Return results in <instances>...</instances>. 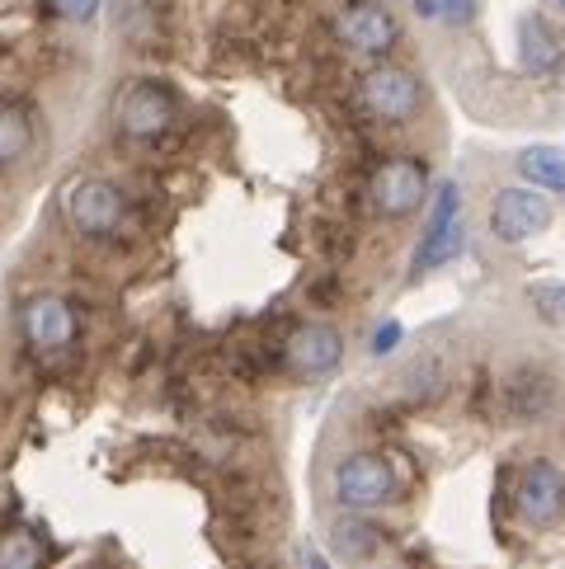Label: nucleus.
Listing matches in <instances>:
<instances>
[{
    "label": "nucleus",
    "mask_w": 565,
    "mask_h": 569,
    "mask_svg": "<svg viewBox=\"0 0 565 569\" xmlns=\"http://www.w3.org/2000/svg\"><path fill=\"white\" fill-rule=\"evenodd\" d=\"M381 537L373 532L368 522H358V518H339L335 527H330V546L345 560H363V556H373V546H377Z\"/></svg>",
    "instance_id": "obj_16"
},
{
    "label": "nucleus",
    "mask_w": 565,
    "mask_h": 569,
    "mask_svg": "<svg viewBox=\"0 0 565 569\" xmlns=\"http://www.w3.org/2000/svg\"><path fill=\"white\" fill-rule=\"evenodd\" d=\"M504 405L514 419H542L556 405V381H547L542 372H523L504 386Z\"/></svg>",
    "instance_id": "obj_11"
},
{
    "label": "nucleus",
    "mask_w": 565,
    "mask_h": 569,
    "mask_svg": "<svg viewBox=\"0 0 565 569\" xmlns=\"http://www.w3.org/2000/svg\"><path fill=\"white\" fill-rule=\"evenodd\" d=\"M396 343H400V320H387V325H381V330L373 335V353H391Z\"/></svg>",
    "instance_id": "obj_21"
},
{
    "label": "nucleus",
    "mask_w": 565,
    "mask_h": 569,
    "mask_svg": "<svg viewBox=\"0 0 565 569\" xmlns=\"http://www.w3.org/2000/svg\"><path fill=\"white\" fill-rule=\"evenodd\" d=\"M424 193H429V170L419 166V160H387L377 174H373V184H368V198H373V208L377 212H387V217H410Z\"/></svg>",
    "instance_id": "obj_8"
},
{
    "label": "nucleus",
    "mask_w": 565,
    "mask_h": 569,
    "mask_svg": "<svg viewBox=\"0 0 565 569\" xmlns=\"http://www.w3.org/2000/svg\"><path fill=\"white\" fill-rule=\"evenodd\" d=\"M335 33L345 38V48H354V52H363V57H381L387 48H396L400 24L391 19V10L373 6V0H354V6L339 10Z\"/></svg>",
    "instance_id": "obj_9"
},
{
    "label": "nucleus",
    "mask_w": 565,
    "mask_h": 569,
    "mask_svg": "<svg viewBox=\"0 0 565 569\" xmlns=\"http://www.w3.org/2000/svg\"><path fill=\"white\" fill-rule=\"evenodd\" d=\"M339 358H345V339H339L330 325H301L288 339V362L301 377H326Z\"/></svg>",
    "instance_id": "obj_10"
},
{
    "label": "nucleus",
    "mask_w": 565,
    "mask_h": 569,
    "mask_svg": "<svg viewBox=\"0 0 565 569\" xmlns=\"http://www.w3.org/2000/svg\"><path fill=\"white\" fill-rule=\"evenodd\" d=\"M542 6H547V10H561V14H565V0H542Z\"/></svg>",
    "instance_id": "obj_23"
},
{
    "label": "nucleus",
    "mask_w": 565,
    "mask_h": 569,
    "mask_svg": "<svg viewBox=\"0 0 565 569\" xmlns=\"http://www.w3.org/2000/svg\"><path fill=\"white\" fill-rule=\"evenodd\" d=\"M514 508H518V518L528 527H552L565 513V476H561V466H552L547 457L523 466L518 485H514Z\"/></svg>",
    "instance_id": "obj_6"
},
{
    "label": "nucleus",
    "mask_w": 565,
    "mask_h": 569,
    "mask_svg": "<svg viewBox=\"0 0 565 569\" xmlns=\"http://www.w3.org/2000/svg\"><path fill=\"white\" fill-rule=\"evenodd\" d=\"M457 254H462V221H453V227H443V231H424L419 250L410 259V278L434 273V269H443V263H453Z\"/></svg>",
    "instance_id": "obj_13"
},
{
    "label": "nucleus",
    "mask_w": 565,
    "mask_h": 569,
    "mask_svg": "<svg viewBox=\"0 0 565 569\" xmlns=\"http://www.w3.org/2000/svg\"><path fill=\"white\" fill-rule=\"evenodd\" d=\"M547 221H552V208L533 184L528 189H499L490 198V231H495V240H504V246L533 240L537 231H547Z\"/></svg>",
    "instance_id": "obj_7"
},
{
    "label": "nucleus",
    "mask_w": 565,
    "mask_h": 569,
    "mask_svg": "<svg viewBox=\"0 0 565 569\" xmlns=\"http://www.w3.org/2000/svg\"><path fill=\"white\" fill-rule=\"evenodd\" d=\"M518 62L523 67H528V71H537V76H547V71H556V62H561V43H556V38H552V29L547 24H542V19H523V24H518Z\"/></svg>",
    "instance_id": "obj_12"
},
{
    "label": "nucleus",
    "mask_w": 565,
    "mask_h": 569,
    "mask_svg": "<svg viewBox=\"0 0 565 569\" xmlns=\"http://www.w3.org/2000/svg\"><path fill=\"white\" fill-rule=\"evenodd\" d=\"M67 221L80 236L109 240V236L123 231L128 202H123V193L109 184V179H76V184L67 189Z\"/></svg>",
    "instance_id": "obj_2"
},
{
    "label": "nucleus",
    "mask_w": 565,
    "mask_h": 569,
    "mask_svg": "<svg viewBox=\"0 0 565 569\" xmlns=\"http://www.w3.org/2000/svg\"><path fill=\"white\" fill-rule=\"evenodd\" d=\"M518 174L528 179L533 189L565 193V156L556 147H528V151L518 156Z\"/></svg>",
    "instance_id": "obj_15"
},
{
    "label": "nucleus",
    "mask_w": 565,
    "mask_h": 569,
    "mask_svg": "<svg viewBox=\"0 0 565 569\" xmlns=\"http://www.w3.org/2000/svg\"><path fill=\"white\" fill-rule=\"evenodd\" d=\"M358 99L363 109L381 123H406V118L419 113V80L406 67H373L368 76L358 80Z\"/></svg>",
    "instance_id": "obj_5"
},
{
    "label": "nucleus",
    "mask_w": 565,
    "mask_h": 569,
    "mask_svg": "<svg viewBox=\"0 0 565 569\" xmlns=\"http://www.w3.org/2000/svg\"><path fill=\"white\" fill-rule=\"evenodd\" d=\"M533 297V307L542 311V320H565V288H552V282H542V288L528 292Z\"/></svg>",
    "instance_id": "obj_19"
},
{
    "label": "nucleus",
    "mask_w": 565,
    "mask_h": 569,
    "mask_svg": "<svg viewBox=\"0 0 565 569\" xmlns=\"http://www.w3.org/2000/svg\"><path fill=\"white\" fill-rule=\"evenodd\" d=\"M396 495V471L387 457L377 452H354L335 466V503H345L349 513H373V508L391 503Z\"/></svg>",
    "instance_id": "obj_1"
},
{
    "label": "nucleus",
    "mask_w": 565,
    "mask_h": 569,
    "mask_svg": "<svg viewBox=\"0 0 565 569\" xmlns=\"http://www.w3.org/2000/svg\"><path fill=\"white\" fill-rule=\"evenodd\" d=\"M99 6H105V0H48V10L57 19H71V24H90L99 14Z\"/></svg>",
    "instance_id": "obj_20"
},
{
    "label": "nucleus",
    "mask_w": 565,
    "mask_h": 569,
    "mask_svg": "<svg viewBox=\"0 0 565 569\" xmlns=\"http://www.w3.org/2000/svg\"><path fill=\"white\" fill-rule=\"evenodd\" d=\"M415 14L438 19V24H472L476 19V0H410Z\"/></svg>",
    "instance_id": "obj_18"
},
{
    "label": "nucleus",
    "mask_w": 565,
    "mask_h": 569,
    "mask_svg": "<svg viewBox=\"0 0 565 569\" xmlns=\"http://www.w3.org/2000/svg\"><path fill=\"white\" fill-rule=\"evenodd\" d=\"M307 569H330V565L320 560V556H307Z\"/></svg>",
    "instance_id": "obj_22"
},
{
    "label": "nucleus",
    "mask_w": 565,
    "mask_h": 569,
    "mask_svg": "<svg viewBox=\"0 0 565 569\" xmlns=\"http://www.w3.org/2000/svg\"><path fill=\"white\" fill-rule=\"evenodd\" d=\"M48 551L43 541H38L33 532H24V527H14V532H6V546H0V569H43Z\"/></svg>",
    "instance_id": "obj_17"
},
{
    "label": "nucleus",
    "mask_w": 565,
    "mask_h": 569,
    "mask_svg": "<svg viewBox=\"0 0 565 569\" xmlns=\"http://www.w3.org/2000/svg\"><path fill=\"white\" fill-rule=\"evenodd\" d=\"M113 123L132 141H156L175 123V94L166 86H156V80H137V86H128L123 94H118Z\"/></svg>",
    "instance_id": "obj_4"
},
{
    "label": "nucleus",
    "mask_w": 565,
    "mask_h": 569,
    "mask_svg": "<svg viewBox=\"0 0 565 569\" xmlns=\"http://www.w3.org/2000/svg\"><path fill=\"white\" fill-rule=\"evenodd\" d=\"M76 330H80L76 307L57 292L29 297L24 311H19V335H24V343L33 353H67L76 343Z\"/></svg>",
    "instance_id": "obj_3"
},
{
    "label": "nucleus",
    "mask_w": 565,
    "mask_h": 569,
    "mask_svg": "<svg viewBox=\"0 0 565 569\" xmlns=\"http://www.w3.org/2000/svg\"><path fill=\"white\" fill-rule=\"evenodd\" d=\"M29 147H33V113H29V104H6V113H0V160L6 166H19V160L29 156Z\"/></svg>",
    "instance_id": "obj_14"
}]
</instances>
